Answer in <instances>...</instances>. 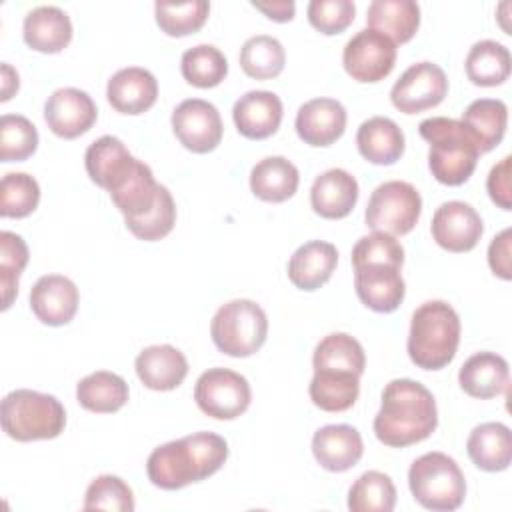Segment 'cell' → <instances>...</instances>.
Instances as JSON below:
<instances>
[{"mask_svg":"<svg viewBox=\"0 0 512 512\" xmlns=\"http://www.w3.org/2000/svg\"><path fill=\"white\" fill-rule=\"evenodd\" d=\"M438 426L432 392L410 378H396L382 390V406L374 416L376 438L390 448H404L426 440Z\"/></svg>","mask_w":512,"mask_h":512,"instance_id":"6da1fadb","label":"cell"},{"mask_svg":"<svg viewBox=\"0 0 512 512\" xmlns=\"http://www.w3.org/2000/svg\"><path fill=\"white\" fill-rule=\"evenodd\" d=\"M228 458V444L214 432H194L154 448L146 460L148 480L162 490H180L216 474Z\"/></svg>","mask_w":512,"mask_h":512,"instance_id":"7a4b0ae2","label":"cell"},{"mask_svg":"<svg viewBox=\"0 0 512 512\" xmlns=\"http://www.w3.org/2000/svg\"><path fill=\"white\" fill-rule=\"evenodd\" d=\"M460 318L444 300L420 304L410 320L408 356L422 370H440L448 366L460 344Z\"/></svg>","mask_w":512,"mask_h":512,"instance_id":"3957f363","label":"cell"},{"mask_svg":"<svg viewBox=\"0 0 512 512\" xmlns=\"http://www.w3.org/2000/svg\"><path fill=\"white\" fill-rule=\"evenodd\" d=\"M418 132L430 144L428 166L440 184L460 186L472 176L480 152L460 120L432 116L420 122Z\"/></svg>","mask_w":512,"mask_h":512,"instance_id":"277c9868","label":"cell"},{"mask_svg":"<svg viewBox=\"0 0 512 512\" xmlns=\"http://www.w3.org/2000/svg\"><path fill=\"white\" fill-rule=\"evenodd\" d=\"M66 410L52 394L20 388L2 400V430L18 442L50 440L62 434Z\"/></svg>","mask_w":512,"mask_h":512,"instance_id":"5b68a950","label":"cell"},{"mask_svg":"<svg viewBox=\"0 0 512 512\" xmlns=\"http://www.w3.org/2000/svg\"><path fill=\"white\" fill-rule=\"evenodd\" d=\"M408 486L414 500L434 512L456 510L466 496L464 472L444 452H428L416 458L408 470Z\"/></svg>","mask_w":512,"mask_h":512,"instance_id":"8992f818","label":"cell"},{"mask_svg":"<svg viewBox=\"0 0 512 512\" xmlns=\"http://www.w3.org/2000/svg\"><path fill=\"white\" fill-rule=\"evenodd\" d=\"M210 336L222 354L234 358L252 356L268 336L266 312L254 300H230L216 310L210 322Z\"/></svg>","mask_w":512,"mask_h":512,"instance_id":"52a82bcc","label":"cell"},{"mask_svg":"<svg viewBox=\"0 0 512 512\" xmlns=\"http://www.w3.org/2000/svg\"><path fill=\"white\" fill-rule=\"evenodd\" d=\"M422 214L420 192L404 180H388L370 194L364 220L374 232L392 236L408 234Z\"/></svg>","mask_w":512,"mask_h":512,"instance_id":"ba28073f","label":"cell"},{"mask_svg":"<svg viewBox=\"0 0 512 512\" xmlns=\"http://www.w3.org/2000/svg\"><path fill=\"white\" fill-rule=\"evenodd\" d=\"M194 400L206 416L234 420L248 410L252 390L242 374L230 368H208L196 380Z\"/></svg>","mask_w":512,"mask_h":512,"instance_id":"9c48e42d","label":"cell"},{"mask_svg":"<svg viewBox=\"0 0 512 512\" xmlns=\"http://www.w3.org/2000/svg\"><path fill=\"white\" fill-rule=\"evenodd\" d=\"M342 64L356 82H380L396 64V44L388 36L364 28L346 42Z\"/></svg>","mask_w":512,"mask_h":512,"instance_id":"30bf717a","label":"cell"},{"mask_svg":"<svg viewBox=\"0 0 512 512\" xmlns=\"http://www.w3.org/2000/svg\"><path fill=\"white\" fill-rule=\"evenodd\" d=\"M448 94V78L434 62H418L402 72L390 90V100L404 114H418L438 106Z\"/></svg>","mask_w":512,"mask_h":512,"instance_id":"8fae6325","label":"cell"},{"mask_svg":"<svg viewBox=\"0 0 512 512\" xmlns=\"http://www.w3.org/2000/svg\"><path fill=\"white\" fill-rule=\"evenodd\" d=\"M172 130L178 142L196 154L212 152L222 140V118L212 102L202 98L182 100L172 112Z\"/></svg>","mask_w":512,"mask_h":512,"instance_id":"7c38bea8","label":"cell"},{"mask_svg":"<svg viewBox=\"0 0 512 512\" xmlns=\"http://www.w3.org/2000/svg\"><path fill=\"white\" fill-rule=\"evenodd\" d=\"M96 118L98 108L92 96L78 88H58L44 104V120L48 128L64 140H74L86 134Z\"/></svg>","mask_w":512,"mask_h":512,"instance_id":"4fadbf2b","label":"cell"},{"mask_svg":"<svg viewBox=\"0 0 512 512\" xmlns=\"http://www.w3.org/2000/svg\"><path fill=\"white\" fill-rule=\"evenodd\" d=\"M434 242L448 252H470L482 232L484 224L480 214L466 202L450 200L436 208L430 226Z\"/></svg>","mask_w":512,"mask_h":512,"instance_id":"5bb4252c","label":"cell"},{"mask_svg":"<svg viewBox=\"0 0 512 512\" xmlns=\"http://www.w3.org/2000/svg\"><path fill=\"white\" fill-rule=\"evenodd\" d=\"M400 268L402 266L386 262L354 266V288L360 302L380 314L394 312L406 294Z\"/></svg>","mask_w":512,"mask_h":512,"instance_id":"9a60e30c","label":"cell"},{"mask_svg":"<svg viewBox=\"0 0 512 512\" xmlns=\"http://www.w3.org/2000/svg\"><path fill=\"white\" fill-rule=\"evenodd\" d=\"M78 288L62 274H46L30 290V308L34 316L48 326L68 324L78 310Z\"/></svg>","mask_w":512,"mask_h":512,"instance_id":"2e32d148","label":"cell"},{"mask_svg":"<svg viewBox=\"0 0 512 512\" xmlns=\"http://www.w3.org/2000/svg\"><path fill=\"white\" fill-rule=\"evenodd\" d=\"M346 130V108L334 98H314L296 112V134L308 146H330Z\"/></svg>","mask_w":512,"mask_h":512,"instance_id":"e0dca14e","label":"cell"},{"mask_svg":"<svg viewBox=\"0 0 512 512\" xmlns=\"http://www.w3.org/2000/svg\"><path fill=\"white\" fill-rule=\"evenodd\" d=\"M312 454L324 470L346 472L354 468L364 454L362 436L348 424L322 426L312 436Z\"/></svg>","mask_w":512,"mask_h":512,"instance_id":"ac0fdd59","label":"cell"},{"mask_svg":"<svg viewBox=\"0 0 512 512\" xmlns=\"http://www.w3.org/2000/svg\"><path fill=\"white\" fill-rule=\"evenodd\" d=\"M282 114V100L268 90H250L242 94L232 108L238 132L250 140H264L276 134Z\"/></svg>","mask_w":512,"mask_h":512,"instance_id":"d6986e66","label":"cell"},{"mask_svg":"<svg viewBox=\"0 0 512 512\" xmlns=\"http://www.w3.org/2000/svg\"><path fill=\"white\" fill-rule=\"evenodd\" d=\"M106 98L120 114H144L158 98V82L150 70L128 66L112 74L106 86Z\"/></svg>","mask_w":512,"mask_h":512,"instance_id":"ffe728a7","label":"cell"},{"mask_svg":"<svg viewBox=\"0 0 512 512\" xmlns=\"http://www.w3.org/2000/svg\"><path fill=\"white\" fill-rule=\"evenodd\" d=\"M358 182L344 168H330L316 176L310 188L312 210L326 220L346 218L358 202Z\"/></svg>","mask_w":512,"mask_h":512,"instance_id":"44dd1931","label":"cell"},{"mask_svg":"<svg viewBox=\"0 0 512 512\" xmlns=\"http://www.w3.org/2000/svg\"><path fill=\"white\" fill-rule=\"evenodd\" d=\"M134 368L146 388L168 392L184 382L188 374V360L170 344H154L136 356Z\"/></svg>","mask_w":512,"mask_h":512,"instance_id":"7402d4cb","label":"cell"},{"mask_svg":"<svg viewBox=\"0 0 512 512\" xmlns=\"http://www.w3.org/2000/svg\"><path fill=\"white\" fill-rule=\"evenodd\" d=\"M134 162L136 158L128 152L124 142L110 134L94 140L84 154V166L90 180L108 192L122 182Z\"/></svg>","mask_w":512,"mask_h":512,"instance_id":"603a6c76","label":"cell"},{"mask_svg":"<svg viewBox=\"0 0 512 512\" xmlns=\"http://www.w3.org/2000/svg\"><path fill=\"white\" fill-rule=\"evenodd\" d=\"M22 36L36 52H62L72 40L70 16L58 6H36L24 16Z\"/></svg>","mask_w":512,"mask_h":512,"instance_id":"cb8c5ba5","label":"cell"},{"mask_svg":"<svg viewBox=\"0 0 512 512\" xmlns=\"http://www.w3.org/2000/svg\"><path fill=\"white\" fill-rule=\"evenodd\" d=\"M338 264V250L324 240H310L302 244L288 260L290 282L306 292L324 286Z\"/></svg>","mask_w":512,"mask_h":512,"instance_id":"d4e9b609","label":"cell"},{"mask_svg":"<svg viewBox=\"0 0 512 512\" xmlns=\"http://www.w3.org/2000/svg\"><path fill=\"white\" fill-rule=\"evenodd\" d=\"M508 362L496 352H476L472 354L458 372L460 388L480 400L496 398L508 388Z\"/></svg>","mask_w":512,"mask_h":512,"instance_id":"484cf974","label":"cell"},{"mask_svg":"<svg viewBox=\"0 0 512 512\" xmlns=\"http://www.w3.org/2000/svg\"><path fill=\"white\" fill-rule=\"evenodd\" d=\"M356 146L362 158L378 166H390L404 154V132L386 116L364 120L356 132Z\"/></svg>","mask_w":512,"mask_h":512,"instance_id":"4316f807","label":"cell"},{"mask_svg":"<svg viewBox=\"0 0 512 512\" xmlns=\"http://www.w3.org/2000/svg\"><path fill=\"white\" fill-rule=\"evenodd\" d=\"M470 460L484 472H502L512 462V432L502 422L478 424L468 440Z\"/></svg>","mask_w":512,"mask_h":512,"instance_id":"83f0119b","label":"cell"},{"mask_svg":"<svg viewBox=\"0 0 512 512\" xmlns=\"http://www.w3.org/2000/svg\"><path fill=\"white\" fill-rule=\"evenodd\" d=\"M298 184V168L284 156L262 158L250 170V190L264 202H286L296 194Z\"/></svg>","mask_w":512,"mask_h":512,"instance_id":"f1b7e54d","label":"cell"},{"mask_svg":"<svg viewBox=\"0 0 512 512\" xmlns=\"http://www.w3.org/2000/svg\"><path fill=\"white\" fill-rule=\"evenodd\" d=\"M366 24L394 44H404L420 26V6L414 0H374L366 10Z\"/></svg>","mask_w":512,"mask_h":512,"instance_id":"f546056e","label":"cell"},{"mask_svg":"<svg viewBox=\"0 0 512 512\" xmlns=\"http://www.w3.org/2000/svg\"><path fill=\"white\" fill-rule=\"evenodd\" d=\"M308 394L316 408L324 412H344L358 400L360 376L346 370H314Z\"/></svg>","mask_w":512,"mask_h":512,"instance_id":"4dcf8cb0","label":"cell"},{"mask_svg":"<svg viewBox=\"0 0 512 512\" xmlns=\"http://www.w3.org/2000/svg\"><path fill=\"white\" fill-rule=\"evenodd\" d=\"M130 390L122 376L98 370L88 376H84L76 384V400L78 404L96 414H112L118 412L128 402Z\"/></svg>","mask_w":512,"mask_h":512,"instance_id":"1f68e13d","label":"cell"},{"mask_svg":"<svg viewBox=\"0 0 512 512\" xmlns=\"http://www.w3.org/2000/svg\"><path fill=\"white\" fill-rule=\"evenodd\" d=\"M478 144V152H490L496 148L506 132L508 106L496 98H478L468 104L460 120Z\"/></svg>","mask_w":512,"mask_h":512,"instance_id":"d6a6232c","label":"cell"},{"mask_svg":"<svg viewBox=\"0 0 512 512\" xmlns=\"http://www.w3.org/2000/svg\"><path fill=\"white\" fill-rule=\"evenodd\" d=\"M158 186L160 184L154 180L150 166L136 158L132 170L108 194L114 206L124 214V218H138L154 206Z\"/></svg>","mask_w":512,"mask_h":512,"instance_id":"836d02e7","label":"cell"},{"mask_svg":"<svg viewBox=\"0 0 512 512\" xmlns=\"http://www.w3.org/2000/svg\"><path fill=\"white\" fill-rule=\"evenodd\" d=\"M466 76L476 86H500L510 76V52L496 40H480L466 54Z\"/></svg>","mask_w":512,"mask_h":512,"instance_id":"e575fe53","label":"cell"},{"mask_svg":"<svg viewBox=\"0 0 512 512\" xmlns=\"http://www.w3.org/2000/svg\"><path fill=\"white\" fill-rule=\"evenodd\" d=\"M312 366L314 370L330 368V370H346L362 376L366 368V354L362 344L354 336L346 332H332L316 344Z\"/></svg>","mask_w":512,"mask_h":512,"instance_id":"d590c367","label":"cell"},{"mask_svg":"<svg viewBox=\"0 0 512 512\" xmlns=\"http://www.w3.org/2000/svg\"><path fill=\"white\" fill-rule=\"evenodd\" d=\"M238 60L246 76L256 80H270L284 70L286 52L278 38L256 34L242 44Z\"/></svg>","mask_w":512,"mask_h":512,"instance_id":"8d00e7d4","label":"cell"},{"mask_svg":"<svg viewBox=\"0 0 512 512\" xmlns=\"http://www.w3.org/2000/svg\"><path fill=\"white\" fill-rule=\"evenodd\" d=\"M394 506L396 488L384 472L368 470L348 490V508L352 512H392Z\"/></svg>","mask_w":512,"mask_h":512,"instance_id":"74e56055","label":"cell"},{"mask_svg":"<svg viewBox=\"0 0 512 512\" xmlns=\"http://www.w3.org/2000/svg\"><path fill=\"white\" fill-rule=\"evenodd\" d=\"M180 72L184 80L196 88H214L226 78L228 60L220 48L198 44L182 54Z\"/></svg>","mask_w":512,"mask_h":512,"instance_id":"f35d334b","label":"cell"},{"mask_svg":"<svg viewBox=\"0 0 512 512\" xmlns=\"http://www.w3.org/2000/svg\"><path fill=\"white\" fill-rule=\"evenodd\" d=\"M156 24L168 36H188L200 30L210 14V4L206 0L188 2H156L154 4Z\"/></svg>","mask_w":512,"mask_h":512,"instance_id":"ab89813d","label":"cell"},{"mask_svg":"<svg viewBox=\"0 0 512 512\" xmlns=\"http://www.w3.org/2000/svg\"><path fill=\"white\" fill-rule=\"evenodd\" d=\"M40 202V186L26 172H8L0 182V216L26 218Z\"/></svg>","mask_w":512,"mask_h":512,"instance_id":"60d3db41","label":"cell"},{"mask_svg":"<svg viewBox=\"0 0 512 512\" xmlns=\"http://www.w3.org/2000/svg\"><path fill=\"white\" fill-rule=\"evenodd\" d=\"M126 228L144 242H156L168 236L176 224V204L166 186H158V196L154 206L138 218H124Z\"/></svg>","mask_w":512,"mask_h":512,"instance_id":"b9f144b4","label":"cell"},{"mask_svg":"<svg viewBox=\"0 0 512 512\" xmlns=\"http://www.w3.org/2000/svg\"><path fill=\"white\" fill-rule=\"evenodd\" d=\"M38 148L36 126L20 114H4L0 118V160L22 162Z\"/></svg>","mask_w":512,"mask_h":512,"instance_id":"7bdbcfd3","label":"cell"},{"mask_svg":"<svg viewBox=\"0 0 512 512\" xmlns=\"http://www.w3.org/2000/svg\"><path fill=\"white\" fill-rule=\"evenodd\" d=\"M28 264V246L22 236L2 230L0 232V288L2 310H8L18 294V278Z\"/></svg>","mask_w":512,"mask_h":512,"instance_id":"ee69618b","label":"cell"},{"mask_svg":"<svg viewBox=\"0 0 512 512\" xmlns=\"http://www.w3.org/2000/svg\"><path fill=\"white\" fill-rule=\"evenodd\" d=\"M84 510L132 512L134 510L132 488L120 476L102 474L94 478L86 488Z\"/></svg>","mask_w":512,"mask_h":512,"instance_id":"f6af8a7d","label":"cell"},{"mask_svg":"<svg viewBox=\"0 0 512 512\" xmlns=\"http://www.w3.org/2000/svg\"><path fill=\"white\" fill-rule=\"evenodd\" d=\"M386 262V264H404V248L402 244L386 232H372L362 236L352 248V266Z\"/></svg>","mask_w":512,"mask_h":512,"instance_id":"bcb514c9","label":"cell"},{"mask_svg":"<svg viewBox=\"0 0 512 512\" xmlns=\"http://www.w3.org/2000/svg\"><path fill=\"white\" fill-rule=\"evenodd\" d=\"M356 6L352 0H312L308 22L322 34H340L354 22Z\"/></svg>","mask_w":512,"mask_h":512,"instance_id":"7dc6e473","label":"cell"},{"mask_svg":"<svg viewBox=\"0 0 512 512\" xmlns=\"http://www.w3.org/2000/svg\"><path fill=\"white\" fill-rule=\"evenodd\" d=\"M510 156H504L496 166H492L488 180H486V190L496 206L502 210H512L510 202Z\"/></svg>","mask_w":512,"mask_h":512,"instance_id":"c3c4849f","label":"cell"},{"mask_svg":"<svg viewBox=\"0 0 512 512\" xmlns=\"http://www.w3.org/2000/svg\"><path fill=\"white\" fill-rule=\"evenodd\" d=\"M510 242H512V230L504 228L488 246V264L490 270L500 276L502 280L512 278V258H510Z\"/></svg>","mask_w":512,"mask_h":512,"instance_id":"681fc988","label":"cell"},{"mask_svg":"<svg viewBox=\"0 0 512 512\" xmlns=\"http://www.w3.org/2000/svg\"><path fill=\"white\" fill-rule=\"evenodd\" d=\"M252 6L266 14L274 22H290L296 12V4L292 0H272V2H260L254 0Z\"/></svg>","mask_w":512,"mask_h":512,"instance_id":"f907efd6","label":"cell"},{"mask_svg":"<svg viewBox=\"0 0 512 512\" xmlns=\"http://www.w3.org/2000/svg\"><path fill=\"white\" fill-rule=\"evenodd\" d=\"M0 80H2V96L0 100L6 102L12 98L14 92H18V86H20V80H18V72L8 64V62H2V72H0Z\"/></svg>","mask_w":512,"mask_h":512,"instance_id":"816d5d0a","label":"cell"}]
</instances>
